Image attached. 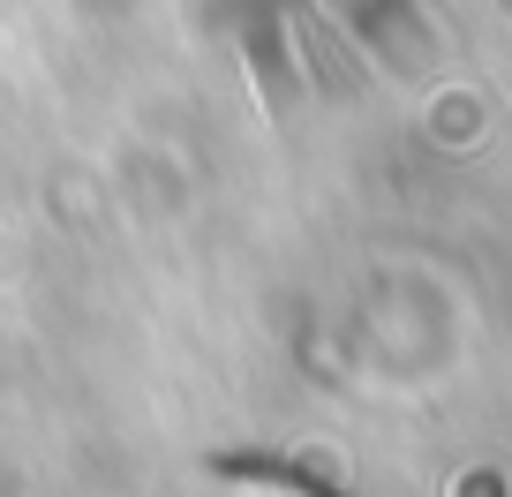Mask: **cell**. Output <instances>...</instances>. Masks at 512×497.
Here are the masks:
<instances>
[{"mask_svg":"<svg viewBox=\"0 0 512 497\" xmlns=\"http://www.w3.org/2000/svg\"><path fill=\"white\" fill-rule=\"evenodd\" d=\"M211 475L219 482H264V490H287V497H354L317 452H272V445L211 452Z\"/></svg>","mask_w":512,"mask_h":497,"instance_id":"obj_1","label":"cell"}]
</instances>
